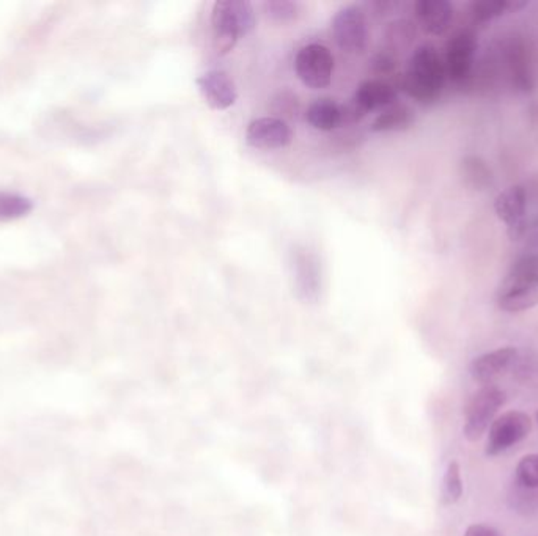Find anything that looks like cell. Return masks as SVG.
<instances>
[{"instance_id": "cell-1", "label": "cell", "mask_w": 538, "mask_h": 536, "mask_svg": "<svg viewBox=\"0 0 538 536\" xmlns=\"http://www.w3.org/2000/svg\"><path fill=\"white\" fill-rule=\"evenodd\" d=\"M446 68L440 53L432 45H422L408 62L401 80L403 90L420 105H433L446 86Z\"/></svg>"}, {"instance_id": "cell-2", "label": "cell", "mask_w": 538, "mask_h": 536, "mask_svg": "<svg viewBox=\"0 0 538 536\" xmlns=\"http://www.w3.org/2000/svg\"><path fill=\"white\" fill-rule=\"evenodd\" d=\"M256 12L246 0H219L213 5L211 27L213 47L219 55H227L238 45L240 39L254 32Z\"/></svg>"}, {"instance_id": "cell-3", "label": "cell", "mask_w": 538, "mask_h": 536, "mask_svg": "<svg viewBox=\"0 0 538 536\" xmlns=\"http://www.w3.org/2000/svg\"><path fill=\"white\" fill-rule=\"evenodd\" d=\"M506 403V392L496 386L480 387L465 406L463 434L469 442L479 440L494 422V415Z\"/></svg>"}, {"instance_id": "cell-4", "label": "cell", "mask_w": 538, "mask_h": 536, "mask_svg": "<svg viewBox=\"0 0 538 536\" xmlns=\"http://www.w3.org/2000/svg\"><path fill=\"white\" fill-rule=\"evenodd\" d=\"M334 68V55L323 45H307L296 54V74L304 86L314 90L331 86Z\"/></svg>"}, {"instance_id": "cell-5", "label": "cell", "mask_w": 538, "mask_h": 536, "mask_svg": "<svg viewBox=\"0 0 538 536\" xmlns=\"http://www.w3.org/2000/svg\"><path fill=\"white\" fill-rule=\"evenodd\" d=\"M479 41L471 30H459L447 41L444 54L446 76L453 86H465L473 74Z\"/></svg>"}, {"instance_id": "cell-6", "label": "cell", "mask_w": 538, "mask_h": 536, "mask_svg": "<svg viewBox=\"0 0 538 536\" xmlns=\"http://www.w3.org/2000/svg\"><path fill=\"white\" fill-rule=\"evenodd\" d=\"M498 307L507 314H521L538 306V275L509 271L496 296Z\"/></svg>"}, {"instance_id": "cell-7", "label": "cell", "mask_w": 538, "mask_h": 536, "mask_svg": "<svg viewBox=\"0 0 538 536\" xmlns=\"http://www.w3.org/2000/svg\"><path fill=\"white\" fill-rule=\"evenodd\" d=\"M532 430V420L521 411H509L492 422L486 440V456H498L525 440Z\"/></svg>"}, {"instance_id": "cell-8", "label": "cell", "mask_w": 538, "mask_h": 536, "mask_svg": "<svg viewBox=\"0 0 538 536\" xmlns=\"http://www.w3.org/2000/svg\"><path fill=\"white\" fill-rule=\"evenodd\" d=\"M332 33L335 43L343 53L362 54L367 47L368 29L366 13L357 5L343 7L332 20Z\"/></svg>"}, {"instance_id": "cell-9", "label": "cell", "mask_w": 538, "mask_h": 536, "mask_svg": "<svg viewBox=\"0 0 538 536\" xmlns=\"http://www.w3.org/2000/svg\"><path fill=\"white\" fill-rule=\"evenodd\" d=\"M246 142L256 150H282L293 142V131L282 118H256L248 125Z\"/></svg>"}, {"instance_id": "cell-10", "label": "cell", "mask_w": 538, "mask_h": 536, "mask_svg": "<svg viewBox=\"0 0 538 536\" xmlns=\"http://www.w3.org/2000/svg\"><path fill=\"white\" fill-rule=\"evenodd\" d=\"M198 92L213 111H227L238 99L237 84L223 70H208L196 79Z\"/></svg>"}, {"instance_id": "cell-11", "label": "cell", "mask_w": 538, "mask_h": 536, "mask_svg": "<svg viewBox=\"0 0 538 536\" xmlns=\"http://www.w3.org/2000/svg\"><path fill=\"white\" fill-rule=\"evenodd\" d=\"M502 57L506 62L507 72L513 87L519 92H531L534 88V71H532L531 54L525 41L517 35L506 39L502 45Z\"/></svg>"}, {"instance_id": "cell-12", "label": "cell", "mask_w": 538, "mask_h": 536, "mask_svg": "<svg viewBox=\"0 0 538 536\" xmlns=\"http://www.w3.org/2000/svg\"><path fill=\"white\" fill-rule=\"evenodd\" d=\"M518 349L513 347L499 348L490 353L482 354L471 362L469 374L482 386H492V381L512 370L513 360Z\"/></svg>"}, {"instance_id": "cell-13", "label": "cell", "mask_w": 538, "mask_h": 536, "mask_svg": "<svg viewBox=\"0 0 538 536\" xmlns=\"http://www.w3.org/2000/svg\"><path fill=\"white\" fill-rule=\"evenodd\" d=\"M293 277H295L296 291L302 301L314 302L318 299V291L322 288V277L318 272V260L306 249L295 250L291 254Z\"/></svg>"}, {"instance_id": "cell-14", "label": "cell", "mask_w": 538, "mask_h": 536, "mask_svg": "<svg viewBox=\"0 0 538 536\" xmlns=\"http://www.w3.org/2000/svg\"><path fill=\"white\" fill-rule=\"evenodd\" d=\"M414 13L428 35L440 37L452 26L455 10L449 0H417Z\"/></svg>"}, {"instance_id": "cell-15", "label": "cell", "mask_w": 538, "mask_h": 536, "mask_svg": "<svg viewBox=\"0 0 538 536\" xmlns=\"http://www.w3.org/2000/svg\"><path fill=\"white\" fill-rule=\"evenodd\" d=\"M397 88L386 80H367L357 87L353 103L366 113L384 111L397 103Z\"/></svg>"}, {"instance_id": "cell-16", "label": "cell", "mask_w": 538, "mask_h": 536, "mask_svg": "<svg viewBox=\"0 0 538 536\" xmlns=\"http://www.w3.org/2000/svg\"><path fill=\"white\" fill-rule=\"evenodd\" d=\"M306 121L316 131H334L343 125V109L334 99H316L306 112Z\"/></svg>"}, {"instance_id": "cell-17", "label": "cell", "mask_w": 538, "mask_h": 536, "mask_svg": "<svg viewBox=\"0 0 538 536\" xmlns=\"http://www.w3.org/2000/svg\"><path fill=\"white\" fill-rule=\"evenodd\" d=\"M416 123V112L408 105L394 103L381 111L372 123L374 132H403L413 128Z\"/></svg>"}, {"instance_id": "cell-18", "label": "cell", "mask_w": 538, "mask_h": 536, "mask_svg": "<svg viewBox=\"0 0 538 536\" xmlns=\"http://www.w3.org/2000/svg\"><path fill=\"white\" fill-rule=\"evenodd\" d=\"M513 380L525 387L538 386V353L534 349H518L513 360Z\"/></svg>"}, {"instance_id": "cell-19", "label": "cell", "mask_w": 538, "mask_h": 536, "mask_svg": "<svg viewBox=\"0 0 538 536\" xmlns=\"http://www.w3.org/2000/svg\"><path fill=\"white\" fill-rule=\"evenodd\" d=\"M527 4H513L509 0H483V2H474L471 5V18L474 22L485 24L492 21L498 20L502 14H506L510 10H518V8L525 7Z\"/></svg>"}, {"instance_id": "cell-20", "label": "cell", "mask_w": 538, "mask_h": 536, "mask_svg": "<svg viewBox=\"0 0 538 536\" xmlns=\"http://www.w3.org/2000/svg\"><path fill=\"white\" fill-rule=\"evenodd\" d=\"M463 478H461V469L457 461H452L447 465L442 478V486H441V500L444 505H455L463 496Z\"/></svg>"}, {"instance_id": "cell-21", "label": "cell", "mask_w": 538, "mask_h": 536, "mask_svg": "<svg viewBox=\"0 0 538 536\" xmlns=\"http://www.w3.org/2000/svg\"><path fill=\"white\" fill-rule=\"evenodd\" d=\"M463 177L474 189H483L492 183V171L485 161L479 156H467L461 163Z\"/></svg>"}, {"instance_id": "cell-22", "label": "cell", "mask_w": 538, "mask_h": 536, "mask_svg": "<svg viewBox=\"0 0 538 536\" xmlns=\"http://www.w3.org/2000/svg\"><path fill=\"white\" fill-rule=\"evenodd\" d=\"M414 37H416V27L411 21H395L389 24L388 30H386L389 47L395 51L409 46Z\"/></svg>"}, {"instance_id": "cell-23", "label": "cell", "mask_w": 538, "mask_h": 536, "mask_svg": "<svg viewBox=\"0 0 538 536\" xmlns=\"http://www.w3.org/2000/svg\"><path fill=\"white\" fill-rule=\"evenodd\" d=\"M517 484L527 488V490H537L538 488V455L532 453L519 461L515 471Z\"/></svg>"}, {"instance_id": "cell-24", "label": "cell", "mask_w": 538, "mask_h": 536, "mask_svg": "<svg viewBox=\"0 0 538 536\" xmlns=\"http://www.w3.org/2000/svg\"><path fill=\"white\" fill-rule=\"evenodd\" d=\"M263 7H265L268 18L277 21V22L295 21L301 10L298 2H290V0H269V2H265Z\"/></svg>"}, {"instance_id": "cell-25", "label": "cell", "mask_w": 538, "mask_h": 536, "mask_svg": "<svg viewBox=\"0 0 538 536\" xmlns=\"http://www.w3.org/2000/svg\"><path fill=\"white\" fill-rule=\"evenodd\" d=\"M26 210V200L14 196H0V217L18 216Z\"/></svg>"}, {"instance_id": "cell-26", "label": "cell", "mask_w": 538, "mask_h": 536, "mask_svg": "<svg viewBox=\"0 0 538 536\" xmlns=\"http://www.w3.org/2000/svg\"><path fill=\"white\" fill-rule=\"evenodd\" d=\"M510 271L523 272V274L538 275V250L519 256L518 260L513 263Z\"/></svg>"}, {"instance_id": "cell-27", "label": "cell", "mask_w": 538, "mask_h": 536, "mask_svg": "<svg viewBox=\"0 0 538 536\" xmlns=\"http://www.w3.org/2000/svg\"><path fill=\"white\" fill-rule=\"evenodd\" d=\"M534 490H527V488H523V486L517 484V490H515V494H513L512 498L515 507L521 508V510L532 508L535 505V498H537Z\"/></svg>"}, {"instance_id": "cell-28", "label": "cell", "mask_w": 538, "mask_h": 536, "mask_svg": "<svg viewBox=\"0 0 538 536\" xmlns=\"http://www.w3.org/2000/svg\"><path fill=\"white\" fill-rule=\"evenodd\" d=\"M374 65L376 72H380V74H388V72L392 71L395 66H397V62H395L394 57L389 55V54H380V55L374 59Z\"/></svg>"}, {"instance_id": "cell-29", "label": "cell", "mask_w": 538, "mask_h": 536, "mask_svg": "<svg viewBox=\"0 0 538 536\" xmlns=\"http://www.w3.org/2000/svg\"><path fill=\"white\" fill-rule=\"evenodd\" d=\"M465 536L502 535H500V532H499V530L494 529V527H490V525H483V523H474V525H469V527H467V532H465Z\"/></svg>"}, {"instance_id": "cell-30", "label": "cell", "mask_w": 538, "mask_h": 536, "mask_svg": "<svg viewBox=\"0 0 538 536\" xmlns=\"http://www.w3.org/2000/svg\"><path fill=\"white\" fill-rule=\"evenodd\" d=\"M537 420H538V414H537Z\"/></svg>"}]
</instances>
